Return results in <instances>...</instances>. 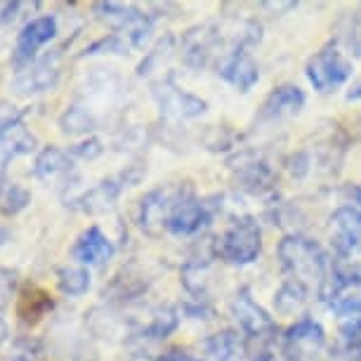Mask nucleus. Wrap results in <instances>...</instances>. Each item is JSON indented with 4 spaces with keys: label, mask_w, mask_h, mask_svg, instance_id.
<instances>
[{
    "label": "nucleus",
    "mask_w": 361,
    "mask_h": 361,
    "mask_svg": "<svg viewBox=\"0 0 361 361\" xmlns=\"http://www.w3.org/2000/svg\"><path fill=\"white\" fill-rule=\"evenodd\" d=\"M231 170L236 173V180L241 182V187H246L248 192L253 194H262V192H269L274 187V170L269 168L267 161L257 159V156H250V154H243L236 159V166H231Z\"/></svg>",
    "instance_id": "obj_17"
},
{
    "label": "nucleus",
    "mask_w": 361,
    "mask_h": 361,
    "mask_svg": "<svg viewBox=\"0 0 361 361\" xmlns=\"http://www.w3.org/2000/svg\"><path fill=\"white\" fill-rule=\"evenodd\" d=\"M333 222V246L343 260H350L354 253L361 250V217L352 208H340L331 217Z\"/></svg>",
    "instance_id": "obj_14"
},
{
    "label": "nucleus",
    "mask_w": 361,
    "mask_h": 361,
    "mask_svg": "<svg viewBox=\"0 0 361 361\" xmlns=\"http://www.w3.org/2000/svg\"><path fill=\"white\" fill-rule=\"evenodd\" d=\"M217 255L229 264H250L262 250V231L253 217H241L222 231L215 243Z\"/></svg>",
    "instance_id": "obj_2"
},
{
    "label": "nucleus",
    "mask_w": 361,
    "mask_h": 361,
    "mask_svg": "<svg viewBox=\"0 0 361 361\" xmlns=\"http://www.w3.org/2000/svg\"><path fill=\"white\" fill-rule=\"evenodd\" d=\"M345 196H347V203H350L347 208H352L354 213L361 217V187H357V185L347 187L345 189Z\"/></svg>",
    "instance_id": "obj_34"
},
{
    "label": "nucleus",
    "mask_w": 361,
    "mask_h": 361,
    "mask_svg": "<svg viewBox=\"0 0 361 361\" xmlns=\"http://www.w3.org/2000/svg\"><path fill=\"white\" fill-rule=\"evenodd\" d=\"M8 336H10V329H8V322H5L3 317H0V345L8 340Z\"/></svg>",
    "instance_id": "obj_37"
},
{
    "label": "nucleus",
    "mask_w": 361,
    "mask_h": 361,
    "mask_svg": "<svg viewBox=\"0 0 361 361\" xmlns=\"http://www.w3.org/2000/svg\"><path fill=\"white\" fill-rule=\"evenodd\" d=\"M177 312L175 310H161L159 314L152 317V322H149L145 329H142L140 333V338H145V340H163V338H168L170 333H173L177 329Z\"/></svg>",
    "instance_id": "obj_25"
},
{
    "label": "nucleus",
    "mask_w": 361,
    "mask_h": 361,
    "mask_svg": "<svg viewBox=\"0 0 361 361\" xmlns=\"http://www.w3.org/2000/svg\"><path fill=\"white\" fill-rule=\"evenodd\" d=\"M102 152H104V147H102L99 140H85V142H80V145H73L69 149V154L73 156V159H83V161L97 159Z\"/></svg>",
    "instance_id": "obj_31"
},
{
    "label": "nucleus",
    "mask_w": 361,
    "mask_h": 361,
    "mask_svg": "<svg viewBox=\"0 0 361 361\" xmlns=\"http://www.w3.org/2000/svg\"><path fill=\"white\" fill-rule=\"evenodd\" d=\"M279 260L286 271H290L293 279L307 286L310 279H317L319 283H326L331 274L333 262L329 260L326 250L317 241L305 236H286L276 248Z\"/></svg>",
    "instance_id": "obj_1"
},
{
    "label": "nucleus",
    "mask_w": 361,
    "mask_h": 361,
    "mask_svg": "<svg viewBox=\"0 0 361 361\" xmlns=\"http://www.w3.org/2000/svg\"><path fill=\"white\" fill-rule=\"evenodd\" d=\"M210 217H213L210 203L201 201L196 194H189L170 213L166 222V231L175 236H194L210 222Z\"/></svg>",
    "instance_id": "obj_11"
},
{
    "label": "nucleus",
    "mask_w": 361,
    "mask_h": 361,
    "mask_svg": "<svg viewBox=\"0 0 361 361\" xmlns=\"http://www.w3.org/2000/svg\"><path fill=\"white\" fill-rule=\"evenodd\" d=\"M194 194V187L189 182H182V185H161L152 189L145 199L140 201V227L147 231V234L156 236L161 229H166V222L170 213L175 210V206L180 203L185 196Z\"/></svg>",
    "instance_id": "obj_3"
},
{
    "label": "nucleus",
    "mask_w": 361,
    "mask_h": 361,
    "mask_svg": "<svg viewBox=\"0 0 361 361\" xmlns=\"http://www.w3.org/2000/svg\"><path fill=\"white\" fill-rule=\"evenodd\" d=\"M15 288H17V271L0 267V307H5V305L10 302Z\"/></svg>",
    "instance_id": "obj_30"
},
{
    "label": "nucleus",
    "mask_w": 361,
    "mask_h": 361,
    "mask_svg": "<svg viewBox=\"0 0 361 361\" xmlns=\"http://www.w3.org/2000/svg\"><path fill=\"white\" fill-rule=\"evenodd\" d=\"M305 106V92L298 85H279L264 97L257 118L260 121H281L295 116Z\"/></svg>",
    "instance_id": "obj_13"
},
{
    "label": "nucleus",
    "mask_w": 361,
    "mask_h": 361,
    "mask_svg": "<svg viewBox=\"0 0 361 361\" xmlns=\"http://www.w3.org/2000/svg\"><path fill=\"white\" fill-rule=\"evenodd\" d=\"M59 126L66 135H80V133H90L92 130V116L80 106H71L66 109L59 118Z\"/></svg>",
    "instance_id": "obj_26"
},
{
    "label": "nucleus",
    "mask_w": 361,
    "mask_h": 361,
    "mask_svg": "<svg viewBox=\"0 0 361 361\" xmlns=\"http://www.w3.org/2000/svg\"><path fill=\"white\" fill-rule=\"evenodd\" d=\"M54 36H57V19L52 15H40L29 19L22 26V31L17 33L15 50H12V64L24 69L31 62H36L38 50L50 43Z\"/></svg>",
    "instance_id": "obj_7"
},
{
    "label": "nucleus",
    "mask_w": 361,
    "mask_h": 361,
    "mask_svg": "<svg viewBox=\"0 0 361 361\" xmlns=\"http://www.w3.org/2000/svg\"><path fill=\"white\" fill-rule=\"evenodd\" d=\"M331 310L336 312L340 317H347V319H357L361 317V295L359 293H340V295L331 298L329 300Z\"/></svg>",
    "instance_id": "obj_27"
},
{
    "label": "nucleus",
    "mask_w": 361,
    "mask_h": 361,
    "mask_svg": "<svg viewBox=\"0 0 361 361\" xmlns=\"http://www.w3.org/2000/svg\"><path fill=\"white\" fill-rule=\"evenodd\" d=\"M8 241H10V229H8V227H3V224H0V248H3Z\"/></svg>",
    "instance_id": "obj_38"
},
{
    "label": "nucleus",
    "mask_w": 361,
    "mask_h": 361,
    "mask_svg": "<svg viewBox=\"0 0 361 361\" xmlns=\"http://www.w3.org/2000/svg\"><path fill=\"white\" fill-rule=\"evenodd\" d=\"M54 307V300L50 298V293H45L38 286H29L17 302V317L24 326H33L43 319L47 312Z\"/></svg>",
    "instance_id": "obj_19"
},
{
    "label": "nucleus",
    "mask_w": 361,
    "mask_h": 361,
    "mask_svg": "<svg viewBox=\"0 0 361 361\" xmlns=\"http://www.w3.org/2000/svg\"><path fill=\"white\" fill-rule=\"evenodd\" d=\"M92 276L85 267H62L57 274V286L64 295L69 298H80L90 290Z\"/></svg>",
    "instance_id": "obj_24"
},
{
    "label": "nucleus",
    "mask_w": 361,
    "mask_h": 361,
    "mask_svg": "<svg viewBox=\"0 0 361 361\" xmlns=\"http://www.w3.org/2000/svg\"><path fill=\"white\" fill-rule=\"evenodd\" d=\"M59 78V52L45 54L36 59L29 66L19 69V73L12 80V90L17 94H38L57 85Z\"/></svg>",
    "instance_id": "obj_10"
},
{
    "label": "nucleus",
    "mask_w": 361,
    "mask_h": 361,
    "mask_svg": "<svg viewBox=\"0 0 361 361\" xmlns=\"http://www.w3.org/2000/svg\"><path fill=\"white\" fill-rule=\"evenodd\" d=\"M217 73L241 92H248L260 80V66L243 47H236L217 64Z\"/></svg>",
    "instance_id": "obj_12"
},
{
    "label": "nucleus",
    "mask_w": 361,
    "mask_h": 361,
    "mask_svg": "<svg viewBox=\"0 0 361 361\" xmlns=\"http://www.w3.org/2000/svg\"><path fill=\"white\" fill-rule=\"evenodd\" d=\"M352 76V62L336 45H326L307 62V80L319 92H333Z\"/></svg>",
    "instance_id": "obj_5"
},
{
    "label": "nucleus",
    "mask_w": 361,
    "mask_h": 361,
    "mask_svg": "<svg viewBox=\"0 0 361 361\" xmlns=\"http://www.w3.org/2000/svg\"><path fill=\"white\" fill-rule=\"evenodd\" d=\"M159 361H201V359L185 352V350H170V352L163 354V357H159Z\"/></svg>",
    "instance_id": "obj_35"
},
{
    "label": "nucleus",
    "mask_w": 361,
    "mask_h": 361,
    "mask_svg": "<svg viewBox=\"0 0 361 361\" xmlns=\"http://www.w3.org/2000/svg\"><path fill=\"white\" fill-rule=\"evenodd\" d=\"M38 350H40L38 340L22 338V340H17V343L12 345L8 359H3V361H31L38 354Z\"/></svg>",
    "instance_id": "obj_29"
},
{
    "label": "nucleus",
    "mask_w": 361,
    "mask_h": 361,
    "mask_svg": "<svg viewBox=\"0 0 361 361\" xmlns=\"http://www.w3.org/2000/svg\"><path fill=\"white\" fill-rule=\"evenodd\" d=\"M347 99H361V76L350 85V90H347Z\"/></svg>",
    "instance_id": "obj_36"
},
{
    "label": "nucleus",
    "mask_w": 361,
    "mask_h": 361,
    "mask_svg": "<svg viewBox=\"0 0 361 361\" xmlns=\"http://www.w3.org/2000/svg\"><path fill=\"white\" fill-rule=\"evenodd\" d=\"M94 12H97L99 19L111 26V29L123 36L130 47H142L145 40L152 33V19L145 15L142 10L133 8V5H123V3H97L94 5Z\"/></svg>",
    "instance_id": "obj_4"
},
{
    "label": "nucleus",
    "mask_w": 361,
    "mask_h": 361,
    "mask_svg": "<svg viewBox=\"0 0 361 361\" xmlns=\"http://www.w3.org/2000/svg\"><path fill=\"white\" fill-rule=\"evenodd\" d=\"M73 173V156L59 147H45L40 149L36 161H33V175L43 182H54L69 177Z\"/></svg>",
    "instance_id": "obj_18"
},
{
    "label": "nucleus",
    "mask_w": 361,
    "mask_h": 361,
    "mask_svg": "<svg viewBox=\"0 0 361 361\" xmlns=\"http://www.w3.org/2000/svg\"><path fill=\"white\" fill-rule=\"evenodd\" d=\"M286 168H288V173L293 177H305L310 173V156L305 152H295L288 156V161H286Z\"/></svg>",
    "instance_id": "obj_32"
},
{
    "label": "nucleus",
    "mask_w": 361,
    "mask_h": 361,
    "mask_svg": "<svg viewBox=\"0 0 361 361\" xmlns=\"http://www.w3.org/2000/svg\"><path fill=\"white\" fill-rule=\"evenodd\" d=\"M121 189H123V185H121L118 180H104V182H99L97 187H92V189H87L85 194H80L78 199H73L69 206L83 210V213H102V210H106L116 199H118Z\"/></svg>",
    "instance_id": "obj_20"
},
{
    "label": "nucleus",
    "mask_w": 361,
    "mask_h": 361,
    "mask_svg": "<svg viewBox=\"0 0 361 361\" xmlns=\"http://www.w3.org/2000/svg\"><path fill=\"white\" fill-rule=\"evenodd\" d=\"M154 97L159 99V106L166 114L173 116H185V118H192V116H201L206 111V102L194 97L185 90H180L173 80H163V83L154 90Z\"/></svg>",
    "instance_id": "obj_16"
},
{
    "label": "nucleus",
    "mask_w": 361,
    "mask_h": 361,
    "mask_svg": "<svg viewBox=\"0 0 361 361\" xmlns=\"http://www.w3.org/2000/svg\"><path fill=\"white\" fill-rule=\"evenodd\" d=\"M347 45L357 57H361V15L352 17L350 29H347Z\"/></svg>",
    "instance_id": "obj_33"
},
{
    "label": "nucleus",
    "mask_w": 361,
    "mask_h": 361,
    "mask_svg": "<svg viewBox=\"0 0 361 361\" xmlns=\"http://www.w3.org/2000/svg\"><path fill=\"white\" fill-rule=\"evenodd\" d=\"M231 312H234L238 329L246 338L264 343V340H271L276 336V322L250 298L248 290L238 293L236 300L231 302Z\"/></svg>",
    "instance_id": "obj_8"
},
{
    "label": "nucleus",
    "mask_w": 361,
    "mask_h": 361,
    "mask_svg": "<svg viewBox=\"0 0 361 361\" xmlns=\"http://www.w3.org/2000/svg\"><path fill=\"white\" fill-rule=\"evenodd\" d=\"M274 305L281 314H298V312L307 305V286L300 283L298 279H288V281L276 290Z\"/></svg>",
    "instance_id": "obj_22"
},
{
    "label": "nucleus",
    "mask_w": 361,
    "mask_h": 361,
    "mask_svg": "<svg viewBox=\"0 0 361 361\" xmlns=\"http://www.w3.org/2000/svg\"><path fill=\"white\" fill-rule=\"evenodd\" d=\"M343 343H345V352L352 359L361 361V317L350 319L343 326Z\"/></svg>",
    "instance_id": "obj_28"
},
{
    "label": "nucleus",
    "mask_w": 361,
    "mask_h": 361,
    "mask_svg": "<svg viewBox=\"0 0 361 361\" xmlns=\"http://www.w3.org/2000/svg\"><path fill=\"white\" fill-rule=\"evenodd\" d=\"M203 347H206L210 361H234L236 354L241 352V333L231 329L213 333L210 338H206Z\"/></svg>",
    "instance_id": "obj_21"
},
{
    "label": "nucleus",
    "mask_w": 361,
    "mask_h": 361,
    "mask_svg": "<svg viewBox=\"0 0 361 361\" xmlns=\"http://www.w3.org/2000/svg\"><path fill=\"white\" fill-rule=\"evenodd\" d=\"M36 135L24 126L17 109L0 104V170L8 168V163L17 156L36 152Z\"/></svg>",
    "instance_id": "obj_6"
},
{
    "label": "nucleus",
    "mask_w": 361,
    "mask_h": 361,
    "mask_svg": "<svg viewBox=\"0 0 361 361\" xmlns=\"http://www.w3.org/2000/svg\"><path fill=\"white\" fill-rule=\"evenodd\" d=\"M31 203V192L17 182H3L0 185V215L12 217L19 215Z\"/></svg>",
    "instance_id": "obj_23"
},
{
    "label": "nucleus",
    "mask_w": 361,
    "mask_h": 361,
    "mask_svg": "<svg viewBox=\"0 0 361 361\" xmlns=\"http://www.w3.org/2000/svg\"><path fill=\"white\" fill-rule=\"evenodd\" d=\"M326 345V333L314 319H300L283 333V352L288 361L310 359Z\"/></svg>",
    "instance_id": "obj_9"
},
{
    "label": "nucleus",
    "mask_w": 361,
    "mask_h": 361,
    "mask_svg": "<svg viewBox=\"0 0 361 361\" xmlns=\"http://www.w3.org/2000/svg\"><path fill=\"white\" fill-rule=\"evenodd\" d=\"M71 255L80 264H104L114 257V243L97 224H92L76 238Z\"/></svg>",
    "instance_id": "obj_15"
}]
</instances>
